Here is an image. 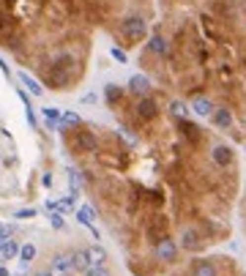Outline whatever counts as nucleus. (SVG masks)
I'll return each instance as SVG.
<instances>
[{
	"mask_svg": "<svg viewBox=\"0 0 246 276\" xmlns=\"http://www.w3.org/2000/svg\"><path fill=\"white\" fill-rule=\"evenodd\" d=\"M121 33L129 39V41H140V39H145L148 33V25L142 17H126L121 22Z\"/></svg>",
	"mask_w": 246,
	"mask_h": 276,
	"instance_id": "f257e3e1",
	"label": "nucleus"
},
{
	"mask_svg": "<svg viewBox=\"0 0 246 276\" xmlns=\"http://www.w3.org/2000/svg\"><path fill=\"white\" fill-rule=\"evenodd\" d=\"M178 241H172L170 235H162L156 241V257H159V263H175L178 260Z\"/></svg>",
	"mask_w": 246,
	"mask_h": 276,
	"instance_id": "f03ea898",
	"label": "nucleus"
},
{
	"mask_svg": "<svg viewBox=\"0 0 246 276\" xmlns=\"http://www.w3.org/2000/svg\"><path fill=\"white\" fill-rule=\"evenodd\" d=\"M178 246L186 249V252H197V249L203 246V235H200V230L183 227L181 230V238H178Z\"/></svg>",
	"mask_w": 246,
	"mask_h": 276,
	"instance_id": "7ed1b4c3",
	"label": "nucleus"
},
{
	"mask_svg": "<svg viewBox=\"0 0 246 276\" xmlns=\"http://www.w3.org/2000/svg\"><path fill=\"white\" fill-rule=\"evenodd\" d=\"M233 159H235L233 148L224 145V142H216V145L211 148V161L216 167H230V164H233Z\"/></svg>",
	"mask_w": 246,
	"mask_h": 276,
	"instance_id": "20e7f679",
	"label": "nucleus"
},
{
	"mask_svg": "<svg viewBox=\"0 0 246 276\" xmlns=\"http://www.w3.org/2000/svg\"><path fill=\"white\" fill-rule=\"evenodd\" d=\"M52 276H71L74 274V263H71V254H55L52 263H49Z\"/></svg>",
	"mask_w": 246,
	"mask_h": 276,
	"instance_id": "39448f33",
	"label": "nucleus"
},
{
	"mask_svg": "<svg viewBox=\"0 0 246 276\" xmlns=\"http://www.w3.org/2000/svg\"><path fill=\"white\" fill-rule=\"evenodd\" d=\"M156 115H159V104L151 99V96L137 101V118H140V120H153Z\"/></svg>",
	"mask_w": 246,
	"mask_h": 276,
	"instance_id": "423d86ee",
	"label": "nucleus"
},
{
	"mask_svg": "<svg viewBox=\"0 0 246 276\" xmlns=\"http://www.w3.org/2000/svg\"><path fill=\"white\" fill-rule=\"evenodd\" d=\"M129 90L134 96H140V99H145V96L151 93V79H148L145 74H134L129 79Z\"/></svg>",
	"mask_w": 246,
	"mask_h": 276,
	"instance_id": "0eeeda50",
	"label": "nucleus"
},
{
	"mask_svg": "<svg viewBox=\"0 0 246 276\" xmlns=\"http://www.w3.org/2000/svg\"><path fill=\"white\" fill-rule=\"evenodd\" d=\"M213 110H216V107H213V101L205 99V96H197V99L192 101V112H194L197 118H211Z\"/></svg>",
	"mask_w": 246,
	"mask_h": 276,
	"instance_id": "6e6552de",
	"label": "nucleus"
},
{
	"mask_svg": "<svg viewBox=\"0 0 246 276\" xmlns=\"http://www.w3.org/2000/svg\"><path fill=\"white\" fill-rule=\"evenodd\" d=\"M189 271H192V276H219L216 263H211V260H194Z\"/></svg>",
	"mask_w": 246,
	"mask_h": 276,
	"instance_id": "1a4fd4ad",
	"label": "nucleus"
},
{
	"mask_svg": "<svg viewBox=\"0 0 246 276\" xmlns=\"http://www.w3.org/2000/svg\"><path fill=\"white\" fill-rule=\"evenodd\" d=\"M211 120H213L216 129H230V126H233V112H230L227 107H216L213 115H211Z\"/></svg>",
	"mask_w": 246,
	"mask_h": 276,
	"instance_id": "9d476101",
	"label": "nucleus"
},
{
	"mask_svg": "<svg viewBox=\"0 0 246 276\" xmlns=\"http://www.w3.org/2000/svg\"><path fill=\"white\" fill-rule=\"evenodd\" d=\"M71 263H74V271L85 274V271L90 268V254H88V249H74V252H71Z\"/></svg>",
	"mask_w": 246,
	"mask_h": 276,
	"instance_id": "9b49d317",
	"label": "nucleus"
},
{
	"mask_svg": "<svg viewBox=\"0 0 246 276\" xmlns=\"http://www.w3.org/2000/svg\"><path fill=\"white\" fill-rule=\"evenodd\" d=\"M77 148L80 151H96V134L90 129L77 131Z\"/></svg>",
	"mask_w": 246,
	"mask_h": 276,
	"instance_id": "f8f14e48",
	"label": "nucleus"
},
{
	"mask_svg": "<svg viewBox=\"0 0 246 276\" xmlns=\"http://www.w3.org/2000/svg\"><path fill=\"white\" fill-rule=\"evenodd\" d=\"M17 77H19V82H22L25 88L30 90V96H41V93H44V88H41V82H39V79H33V77H30L28 71H19Z\"/></svg>",
	"mask_w": 246,
	"mask_h": 276,
	"instance_id": "ddd939ff",
	"label": "nucleus"
},
{
	"mask_svg": "<svg viewBox=\"0 0 246 276\" xmlns=\"http://www.w3.org/2000/svg\"><path fill=\"white\" fill-rule=\"evenodd\" d=\"M88 254H90V265H96V268H107V252L104 246H88Z\"/></svg>",
	"mask_w": 246,
	"mask_h": 276,
	"instance_id": "4468645a",
	"label": "nucleus"
},
{
	"mask_svg": "<svg viewBox=\"0 0 246 276\" xmlns=\"http://www.w3.org/2000/svg\"><path fill=\"white\" fill-rule=\"evenodd\" d=\"M19 243L17 241H8L6 246L0 249V263H8V260H14V257H19Z\"/></svg>",
	"mask_w": 246,
	"mask_h": 276,
	"instance_id": "2eb2a0df",
	"label": "nucleus"
},
{
	"mask_svg": "<svg viewBox=\"0 0 246 276\" xmlns=\"http://www.w3.org/2000/svg\"><path fill=\"white\" fill-rule=\"evenodd\" d=\"M41 115H44V120H47V126H52V129H58V123H60V115H63V112H60L58 107H44V110H41Z\"/></svg>",
	"mask_w": 246,
	"mask_h": 276,
	"instance_id": "dca6fc26",
	"label": "nucleus"
},
{
	"mask_svg": "<svg viewBox=\"0 0 246 276\" xmlns=\"http://www.w3.org/2000/svg\"><path fill=\"white\" fill-rule=\"evenodd\" d=\"M77 216H80V222L85 224V227H90V230H93V219H96V211H93V208H90V205H82ZM93 233H96V230H93ZM96 238H99V233H96Z\"/></svg>",
	"mask_w": 246,
	"mask_h": 276,
	"instance_id": "f3484780",
	"label": "nucleus"
},
{
	"mask_svg": "<svg viewBox=\"0 0 246 276\" xmlns=\"http://www.w3.org/2000/svg\"><path fill=\"white\" fill-rule=\"evenodd\" d=\"M178 126H181L183 137H186L189 142H197V140H200V129H197L194 123H189V120H178Z\"/></svg>",
	"mask_w": 246,
	"mask_h": 276,
	"instance_id": "a211bd4d",
	"label": "nucleus"
},
{
	"mask_svg": "<svg viewBox=\"0 0 246 276\" xmlns=\"http://www.w3.org/2000/svg\"><path fill=\"white\" fill-rule=\"evenodd\" d=\"M148 52H153V55H167V41H164L162 36H151V41H148Z\"/></svg>",
	"mask_w": 246,
	"mask_h": 276,
	"instance_id": "6ab92c4d",
	"label": "nucleus"
},
{
	"mask_svg": "<svg viewBox=\"0 0 246 276\" xmlns=\"http://www.w3.org/2000/svg\"><path fill=\"white\" fill-rule=\"evenodd\" d=\"M170 115H175L178 120H186V115H189V110H186V104L183 101H170Z\"/></svg>",
	"mask_w": 246,
	"mask_h": 276,
	"instance_id": "aec40b11",
	"label": "nucleus"
},
{
	"mask_svg": "<svg viewBox=\"0 0 246 276\" xmlns=\"http://www.w3.org/2000/svg\"><path fill=\"white\" fill-rule=\"evenodd\" d=\"M19 260H22L25 265H30L36 260V246L33 243H22V249H19Z\"/></svg>",
	"mask_w": 246,
	"mask_h": 276,
	"instance_id": "412c9836",
	"label": "nucleus"
},
{
	"mask_svg": "<svg viewBox=\"0 0 246 276\" xmlns=\"http://www.w3.org/2000/svg\"><path fill=\"white\" fill-rule=\"evenodd\" d=\"M66 126H80V115H77V112H63L58 129H66Z\"/></svg>",
	"mask_w": 246,
	"mask_h": 276,
	"instance_id": "4be33fe9",
	"label": "nucleus"
},
{
	"mask_svg": "<svg viewBox=\"0 0 246 276\" xmlns=\"http://www.w3.org/2000/svg\"><path fill=\"white\" fill-rule=\"evenodd\" d=\"M121 93H123V90L118 88V85H107V88H104V99L110 101V104H115V101H121Z\"/></svg>",
	"mask_w": 246,
	"mask_h": 276,
	"instance_id": "5701e85b",
	"label": "nucleus"
},
{
	"mask_svg": "<svg viewBox=\"0 0 246 276\" xmlns=\"http://www.w3.org/2000/svg\"><path fill=\"white\" fill-rule=\"evenodd\" d=\"M49 224H52L55 230H63V213H49Z\"/></svg>",
	"mask_w": 246,
	"mask_h": 276,
	"instance_id": "b1692460",
	"label": "nucleus"
},
{
	"mask_svg": "<svg viewBox=\"0 0 246 276\" xmlns=\"http://www.w3.org/2000/svg\"><path fill=\"white\" fill-rule=\"evenodd\" d=\"M14 216H17V219H33L36 216V208H19Z\"/></svg>",
	"mask_w": 246,
	"mask_h": 276,
	"instance_id": "393cba45",
	"label": "nucleus"
},
{
	"mask_svg": "<svg viewBox=\"0 0 246 276\" xmlns=\"http://www.w3.org/2000/svg\"><path fill=\"white\" fill-rule=\"evenodd\" d=\"M85 276H110V271H107V268H96V265H90V268L85 271Z\"/></svg>",
	"mask_w": 246,
	"mask_h": 276,
	"instance_id": "a878e982",
	"label": "nucleus"
},
{
	"mask_svg": "<svg viewBox=\"0 0 246 276\" xmlns=\"http://www.w3.org/2000/svg\"><path fill=\"white\" fill-rule=\"evenodd\" d=\"M110 55L118 60V63H126V60H129V58H126V52H123V49H118V47H112V49H110Z\"/></svg>",
	"mask_w": 246,
	"mask_h": 276,
	"instance_id": "bb28decb",
	"label": "nucleus"
},
{
	"mask_svg": "<svg viewBox=\"0 0 246 276\" xmlns=\"http://www.w3.org/2000/svg\"><path fill=\"white\" fill-rule=\"evenodd\" d=\"M69 186L71 189H80V172H74V170L69 172Z\"/></svg>",
	"mask_w": 246,
	"mask_h": 276,
	"instance_id": "cd10ccee",
	"label": "nucleus"
},
{
	"mask_svg": "<svg viewBox=\"0 0 246 276\" xmlns=\"http://www.w3.org/2000/svg\"><path fill=\"white\" fill-rule=\"evenodd\" d=\"M0 71H3L6 77H11V71H8V66H6V60H3V58H0Z\"/></svg>",
	"mask_w": 246,
	"mask_h": 276,
	"instance_id": "c85d7f7f",
	"label": "nucleus"
},
{
	"mask_svg": "<svg viewBox=\"0 0 246 276\" xmlns=\"http://www.w3.org/2000/svg\"><path fill=\"white\" fill-rule=\"evenodd\" d=\"M82 101H85V104H90V101H96V93H85V96H82Z\"/></svg>",
	"mask_w": 246,
	"mask_h": 276,
	"instance_id": "c756f323",
	"label": "nucleus"
},
{
	"mask_svg": "<svg viewBox=\"0 0 246 276\" xmlns=\"http://www.w3.org/2000/svg\"><path fill=\"white\" fill-rule=\"evenodd\" d=\"M41 183H44V186H52V175H49V172H47V175L41 178Z\"/></svg>",
	"mask_w": 246,
	"mask_h": 276,
	"instance_id": "7c9ffc66",
	"label": "nucleus"
},
{
	"mask_svg": "<svg viewBox=\"0 0 246 276\" xmlns=\"http://www.w3.org/2000/svg\"><path fill=\"white\" fill-rule=\"evenodd\" d=\"M6 243H8V235H3V233H0V249L6 246Z\"/></svg>",
	"mask_w": 246,
	"mask_h": 276,
	"instance_id": "2f4dec72",
	"label": "nucleus"
},
{
	"mask_svg": "<svg viewBox=\"0 0 246 276\" xmlns=\"http://www.w3.org/2000/svg\"><path fill=\"white\" fill-rule=\"evenodd\" d=\"M33 276H52V271H49V268H44V271H39V274H33Z\"/></svg>",
	"mask_w": 246,
	"mask_h": 276,
	"instance_id": "473e14b6",
	"label": "nucleus"
},
{
	"mask_svg": "<svg viewBox=\"0 0 246 276\" xmlns=\"http://www.w3.org/2000/svg\"><path fill=\"white\" fill-rule=\"evenodd\" d=\"M0 276H8V271H6V268H3V265H0Z\"/></svg>",
	"mask_w": 246,
	"mask_h": 276,
	"instance_id": "72a5a7b5",
	"label": "nucleus"
},
{
	"mask_svg": "<svg viewBox=\"0 0 246 276\" xmlns=\"http://www.w3.org/2000/svg\"><path fill=\"white\" fill-rule=\"evenodd\" d=\"M3 22H6V19H3V14H0V28H3Z\"/></svg>",
	"mask_w": 246,
	"mask_h": 276,
	"instance_id": "f704fd0d",
	"label": "nucleus"
},
{
	"mask_svg": "<svg viewBox=\"0 0 246 276\" xmlns=\"http://www.w3.org/2000/svg\"><path fill=\"white\" fill-rule=\"evenodd\" d=\"M8 276H11V274H8Z\"/></svg>",
	"mask_w": 246,
	"mask_h": 276,
	"instance_id": "c9c22d12",
	"label": "nucleus"
},
{
	"mask_svg": "<svg viewBox=\"0 0 246 276\" xmlns=\"http://www.w3.org/2000/svg\"><path fill=\"white\" fill-rule=\"evenodd\" d=\"M0 230H3V227H0Z\"/></svg>",
	"mask_w": 246,
	"mask_h": 276,
	"instance_id": "e433bc0d",
	"label": "nucleus"
}]
</instances>
